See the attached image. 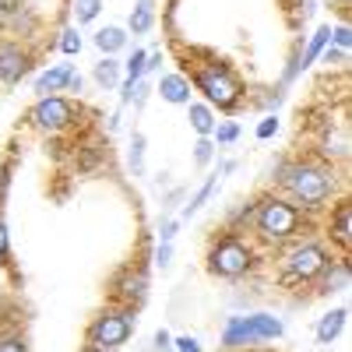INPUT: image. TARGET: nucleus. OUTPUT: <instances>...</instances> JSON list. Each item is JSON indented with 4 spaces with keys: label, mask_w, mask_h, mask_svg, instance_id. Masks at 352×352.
<instances>
[{
    "label": "nucleus",
    "mask_w": 352,
    "mask_h": 352,
    "mask_svg": "<svg viewBox=\"0 0 352 352\" xmlns=\"http://www.w3.org/2000/svg\"><path fill=\"white\" fill-rule=\"evenodd\" d=\"M278 184L285 187V197L296 204L300 212L310 215V212H320L335 197L338 176H335V166H328V162L296 159V162H285Z\"/></svg>",
    "instance_id": "nucleus-1"
},
{
    "label": "nucleus",
    "mask_w": 352,
    "mask_h": 352,
    "mask_svg": "<svg viewBox=\"0 0 352 352\" xmlns=\"http://www.w3.org/2000/svg\"><path fill=\"white\" fill-rule=\"evenodd\" d=\"M250 226H254V232H257V240L282 247V243H292V240L303 236L307 212H300L296 204H292L289 197H282V194H268V197H261V201L254 204Z\"/></svg>",
    "instance_id": "nucleus-2"
},
{
    "label": "nucleus",
    "mask_w": 352,
    "mask_h": 352,
    "mask_svg": "<svg viewBox=\"0 0 352 352\" xmlns=\"http://www.w3.org/2000/svg\"><path fill=\"white\" fill-rule=\"evenodd\" d=\"M190 88L204 96L212 109H222V113H232L240 102H243V85L240 78L232 74L229 64L222 60H201V64H190Z\"/></svg>",
    "instance_id": "nucleus-3"
},
{
    "label": "nucleus",
    "mask_w": 352,
    "mask_h": 352,
    "mask_svg": "<svg viewBox=\"0 0 352 352\" xmlns=\"http://www.w3.org/2000/svg\"><path fill=\"white\" fill-rule=\"evenodd\" d=\"M328 261H331V254H328L324 243L300 236V240H292L285 247V254L278 261V268H282L278 278H282V285H310V282L320 278V272L328 268Z\"/></svg>",
    "instance_id": "nucleus-4"
},
{
    "label": "nucleus",
    "mask_w": 352,
    "mask_h": 352,
    "mask_svg": "<svg viewBox=\"0 0 352 352\" xmlns=\"http://www.w3.org/2000/svg\"><path fill=\"white\" fill-rule=\"evenodd\" d=\"M204 261H208V275L226 278V282H236V278L254 272L257 254H254L250 240H243L240 232H226V236H219L212 243V250H208Z\"/></svg>",
    "instance_id": "nucleus-5"
},
{
    "label": "nucleus",
    "mask_w": 352,
    "mask_h": 352,
    "mask_svg": "<svg viewBox=\"0 0 352 352\" xmlns=\"http://www.w3.org/2000/svg\"><path fill=\"white\" fill-rule=\"evenodd\" d=\"M285 335V324L275 314H247V317H229L222 328V345L226 349H240V345H257V342H275Z\"/></svg>",
    "instance_id": "nucleus-6"
},
{
    "label": "nucleus",
    "mask_w": 352,
    "mask_h": 352,
    "mask_svg": "<svg viewBox=\"0 0 352 352\" xmlns=\"http://www.w3.org/2000/svg\"><path fill=\"white\" fill-rule=\"evenodd\" d=\"M131 331H134V310L131 307H106L92 324H88V345L113 352L131 338Z\"/></svg>",
    "instance_id": "nucleus-7"
},
{
    "label": "nucleus",
    "mask_w": 352,
    "mask_h": 352,
    "mask_svg": "<svg viewBox=\"0 0 352 352\" xmlns=\"http://www.w3.org/2000/svg\"><path fill=\"white\" fill-rule=\"evenodd\" d=\"M28 120L46 134H64L74 124H81V106L67 96H46L32 106V116H28Z\"/></svg>",
    "instance_id": "nucleus-8"
},
{
    "label": "nucleus",
    "mask_w": 352,
    "mask_h": 352,
    "mask_svg": "<svg viewBox=\"0 0 352 352\" xmlns=\"http://www.w3.org/2000/svg\"><path fill=\"white\" fill-rule=\"evenodd\" d=\"M28 71H32V53L14 39H0V85L14 88Z\"/></svg>",
    "instance_id": "nucleus-9"
},
{
    "label": "nucleus",
    "mask_w": 352,
    "mask_h": 352,
    "mask_svg": "<svg viewBox=\"0 0 352 352\" xmlns=\"http://www.w3.org/2000/svg\"><path fill=\"white\" fill-rule=\"evenodd\" d=\"M113 296L120 300V307L138 310L144 303V296H148V272L144 268H127L120 278L113 282Z\"/></svg>",
    "instance_id": "nucleus-10"
},
{
    "label": "nucleus",
    "mask_w": 352,
    "mask_h": 352,
    "mask_svg": "<svg viewBox=\"0 0 352 352\" xmlns=\"http://www.w3.org/2000/svg\"><path fill=\"white\" fill-rule=\"evenodd\" d=\"M328 240L338 243V247L345 250V257H349V250H352V201H349V197H342L335 208H331V219H328Z\"/></svg>",
    "instance_id": "nucleus-11"
},
{
    "label": "nucleus",
    "mask_w": 352,
    "mask_h": 352,
    "mask_svg": "<svg viewBox=\"0 0 352 352\" xmlns=\"http://www.w3.org/2000/svg\"><path fill=\"white\" fill-rule=\"evenodd\" d=\"M71 78H74V64H53V67H46V71L36 78L32 92H36L39 99H46V96H56V92H67Z\"/></svg>",
    "instance_id": "nucleus-12"
},
{
    "label": "nucleus",
    "mask_w": 352,
    "mask_h": 352,
    "mask_svg": "<svg viewBox=\"0 0 352 352\" xmlns=\"http://www.w3.org/2000/svg\"><path fill=\"white\" fill-rule=\"evenodd\" d=\"M155 92L162 96V102H169V106H187L190 102V81H187V74H162L159 78V85H155Z\"/></svg>",
    "instance_id": "nucleus-13"
},
{
    "label": "nucleus",
    "mask_w": 352,
    "mask_h": 352,
    "mask_svg": "<svg viewBox=\"0 0 352 352\" xmlns=\"http://www.w3.org/2000/svg\"><path fill=\"white\" fill-rule=\"evenodd\" d=\"M352 282V268H349V257H331L328 268L320 272V292H345Z\"/></svg>",
    "instance_id": "nucleus-14"
},
{
    "label": "nucleus",
    "mask_w": 352,
    "mask_h": 352,
    "mask_svg": "<svg viewBox=\"0 0 352 352\" xmlns=\"http://www.w3.org/2000/svg\"><path fill=\"white\" fill-rule=\"evenodd\" d=\"M345 324H349V310L345 307H335V310H328L324 317L317 320V345H331L342 331H345Z\"/></svg>",
    "instance_id": "nucleus-15"
},
{
    "label": "nucleus",
    "mask_w": 352,
    "mask_h": 352,
    "mask_svg": "<svg viewBox=\"0 0 352 352\" xmlns=\"http://www.w3.org/2000/svg\"><path fill=\"white\" fill-rule=\"evenodd\" d=\"M331 43V25H320L314 36H307V43H303V53L296 56V71H307L320 53H324V46Z\"/></svg>",
    "instance_id": "nucleus-16"
},
{
    "label": "nucleus",
    "mask_w": 352,
    "mask_h": 352,
    "mask_svg": "<svg viewBox=\"0 0 352 352\" xmlns=\"http://www.w3.org/2000/svg\"><path fill=\"white\" fill-rule=\"evenodd\" d=\"M187 120H190V127H194L197 138H212L219 116H215V109L208 102H187Z\"/></svg>",
    "instance_id": "nucleus-17"
},
{
    "label": "nucleus",
    "mask_w": 352,
    "mask_h": 352,
    "mask_svg": "<svg viewBox=\"0 0 352 352\" xmlns=\"http://www.w3.org/2000/svg\"><path fill=\"white\" fill-rule=\"evenodd\" d=\"M92 43H96V50H99L102 56H116V53L127 46V28H120V25H106V28H99V32L92 36Z\"/></svg>",
    "instance_id": "nucleus-18"
},
{
    "label": "nucleus",
    "mask_w": 352,
    "mask_h": 352,
    "mask_svg": "<svg viewBox=\"0 0 352 352\" xmlns=\"http://www.w3.org/2000/svg\"><path fill=\"white\" fill-rule=\"evenodd\" d=\"M92 78H96V85L102 88V92H113V88L124 81V64L116 60V56H102V60L96 64V71H92Z\"/></svg>",
    "instance_id": "nucleus-19"
},
{
    "label": "nucleus",
    "mask_w": 352,
    "mask_h": 352,
    "mask_svg": "<svg viewBox=\"0 0 352 352\" xmlns=\"http://www.w3.org/2000/svg\"><path fill=\"white\" fill-rule=\"evenodd\" d=\"M155 25V0H138L134 11H131V21H127V32L131 36H148Z\"/></svg>",
    "instance_id": "nucleus-20"
},
{
    "label": "nucleus",
    "mask_w": 352,
    "mask_h": 352,
    "mask_svg": "<svg viewBox=\"0 0 352 352\" xmlns=\"http://www.w3.org/2000/svg\"><path fill=\"white\" fill-rule=\"evenodd\" d=\"M102 8H106V0H74V8H71L74 25H78V28H81V25H92V21L102 14Z\"/></svg>",
    "instance_id": "nucleus-21"
},
{
    "label": "nucleus",
    "mask_w": 352,
    "mask_h": 352,
    "mask_svg": "<svg viewBox=\"0 0 352 352\" xmlns=\"http://www.w3.org/2000/svg\"><path fill=\"white\" fill-rule=\"evenodd\" d=\"M215 184H219V176H208V184H204V187H201V190H197V194H194V197H190L187 204H184V212H180V222H184V219H190V215H197V212L204 208V201L212 197Z\"/></svg>",
    "instance_id": "nucleus-22"
},
{
    "label": "nucleus",
    "mask_w": 352,
    "mask_h": 352,
    "mask_svg": "<svg viewBox=\"0 0 352 352\" xmlns=\"http://www.w3.org/2000/svg\"><path fill=\"white\" fill-rule=\"evenodd\" d=\"M81 46H85V39H81V32H78V25H67L64 32H60V39H56V50H60L64 56H78Z\"/></svg>",
    "instance_id": "nucleus-23"
},
{
    "label": "nucleus",
    "mask_w": 352,
    "mask_h": 352,
    "mask_svg": "<svg viewBox=\"0 0 352 352\" xmlns=\"http://www.w3.org/2000/svg\"><path fill=\"white\" fill-rule=\"evenodd\" d=\"M144 74H148V53H144V50H134L131 60L124 64V81H141Z\"/></svg>",
    "instance_id": "nucleus-24"
},
{
    "label": "nucleus",
    "mask_w": 352,
    "mask_h": 352,
    "mask_svg": "<svg viewBox=\"0 0 352 352\" xmlns=\"http://www.w3.org/2000/svg\"><path fill=\"white\" fill-rule=\"evenodd\" d=\"M236 138H240V124L236 120H219L215 131H212V141L215 144H232Z\"/></svg>",
    "instance_id": "nucleus-25"
},
{
    "label": "nucleus",
    "mask_w": 352,
    "mask_h": 352,
    "mask_svg": "<svg viewBox=\"0 0 352 352\" xmlns=\"http://www.w3.org/2000/svg\"><path fill=\"white\" fill-rule=\"evenodd\" d=\"M212 159H215V141H212V138H197V141H194V166L204 169Z\"/></svg>",
    "instance_id": "nucleus-26"
},
{
    "label": "nucleus",
    "mask_w": 352,
    "mask_h": 352,
    "mask_svg": "<svg viewBox=\"0 0 352 352\" xmlns=\"http://www.w3.org/2000/svg\"><path fill=\"white\" fill-rule=\"evenodd\" d=\"M102 148H106L102 141H99V144H85V148H78V155H81L78 166H81L85 173H88V169H96V166L102 162Z\"/></svg>",
    "instance_id": "nucleus-27"
},
{
    "label": "nucleus",
    "mask_w": 352,
    "mask_h": 352,
    "mask_svg": "<svg viewBox=\"0 0 352 352\" xmlns=\"http://www.w3.org/2000/svg\"><path fill=\"white\" fill-rule=\"evenodd\" d=\"M331 46H335L338 53H349V50H352V28H349V21H338V25L331 28Z\"/></svg>",
    "instance_id": "nucleus-28"
},
{
    "label": "nucleus",
    "mask_w": 352,
    "mask_h": 352,
    "mask_svg": "<svg viewBox=\"0 0 352 352\" xmlns=\"http://www.w3.org/2000/svg\"><path fill=\"white\" fill-rule=\"evenodd\" d=\"M131 169H134V176H141L144 173V134H134L131 138Z\"/></svg>",
    "instance_id": "nucleus-29"
},
{
    "label": "nucleus",
    "mask_w": 352,
    "mask_h": 352,
    "mask_svg": "<svg viewBox=\"0 0 352 352\" xmlns=\"http://www.w3.org/2000/svg\"><path fill=\"white\" fill-rule=\"evenodd\" d=\"M0 352H28V338L21 331H4L0 335Z\"/></svg>",
    "instance_id": "nucleus-30"
},
{
    "label": "nucleus",
    "mask_w": 352,
    "mask_h": 352,
    "mask_svg": "<svg viewBox=\"0 0 352 352\" xmlns=\"http://www.w3.org/2000/svg\"><path fill=\"white\" fill-rule=\"evenodd\" d=\"M278 127H282V124H278V116H275V113H268V116H261V124H257V131H254V134H257V141H268V138H275V134H278Z\"/></svg>",
    "instance_id": "nucleus-31"
},
{
    "label": "nucleus",
    "mask_w": 352,
    "mask_h": 352,
    "mask_svg": "<svg viewBox=\"0 0 352 352\" xmlns=\"http://www.w3.org/2000/svg\"><path fill=\"white\" fill-rule=\"evenodd\" d=\"M11 173H14V162H0V204L8 201V190H11Z\"/></svg>",
    "instance_id": "nucleus-32"
},
{
    "label": "nucleus",
    "mask_w": 352,
    "mask_h": 352,
    "mask_svg": "<svg viewBox=\"0 0 352 352\" xmlns=\"http://www.w3.org/2000/svg\"><path fill=\"white\" fill-rule=\"evenodd\" d=\"M173 352H201V342L194 335H180V338H173Z\"/></svg>",
    "instance_id": "nucleus-33"
},
{
    "label": "nucleus",
    "mask_w": 352,
    "mask_h": 352,
    "mask_svg": "<svg viewBox=\"0 0 352 352\" xmlns=\"http://www.w3.org/2000/svg\"><path fill=\"white\" fill-rule=\"evenodd\" d=\"M11 257V232L4 226V219H0V261H8Z\"/></svg>",
    "instance_id": "nucleus-34"
},
{
    "label": "nucleus",
    "mask_w": 352,
    "mask_h": 352,
    "mask_svg": "<svg viewBox=\"0 0 352 352\" xmlns=\"http://www.w3.org/2000/svg\"><path fill=\"white\" fill-rule=\"evenodd\" d=\"M155 264H159V268H169V264H173V243H159V250H155Z\"/></svg>",
    "instance_id": "nucleus-35"
},
{
    "label": "nucleus",
    "mask_w": 352,
    "mask_h": 352,
    "mask_svg": "<svg viewBox=\"0 0 352 352\" xmlns=\"http://www.w3.org/2000/svg\"><path fill=\"white\" fill-rule=\"evenodd\" d=\"M155 352H173V335L169 331H155Z\"/></svg>",
    "instance_id": "nucleus-36"
},
{
    "label": "nucleus",
    "mask_w": 352,
    "mask_h": 352,
    "mask_svg": "<svg viewBox=\"0 0 352 352\" xmlns=\"http://www.w3.org/2000/svg\"><path fill=\"white\" fill-rule=\"evenodd\" d=\"M176 229H180V219H169V222L162 226V232H159V236H162V243H173V236H176Z\"/></svg>",
    "instance_id": "nucleus-37"
},
{
    "label": "nucleus",
    "mask_w": 352,
    "mask_h": 352,
    "mask_svg": "<svg viewBox=\"0 0 352 352\" xmlns=\"http://www.w3.org/2000/svg\"><path fill=\"white\" fill-rule=\"evenodd\" d=\"M81 85H85V81H81V74L74 71V78H71V85H67V92H81Z\"/></svg>",
    "instance_id": "nucleus-38"
},
{
    "label": "nucleus",
    "mask_w": 352,
    "mask_h": 352,
    "mask_svg": "<svg viewBox=\"0 0 352 352\" xmlns=\"http://www.w3.org/2000/svg\"><path fill=\"white\" fill-rule=\"evenodd\" d=\"M331 4H338V8H349V4H352V0H331Z\"/></svg>",
    "instance_id": "nucleus-39"
},
{
    "label": "nucleus",
    "mask_w": 352,
    "mask_h": 352,
    "mask_svg": "<svg viewBox=\"0 0 352 352\" xmlns=\"http://www.w3.org/2000/svg\"><path fill=\"white\" fill-rule=\"evenodd\" d=\"M85 352H102V349H96V345H88V349H85Z\"/></svg>",
    "instance_id": "nucleus-40"
},
{
    "label": "nucleus",
    "mask_w": 352,
    "mask_h": 352,
    "mask_svg": "<svg viewBox=\"0 0 352 352\" xmlns=\"http://www.w3.org/2000/svg\"><path fill=\"white\" fill-rule=\"evenodd\" d=\"M226 352H229V349H226Z\"/></svg>",
    "instance_id": "nucleus-41"
}]
</instances>
